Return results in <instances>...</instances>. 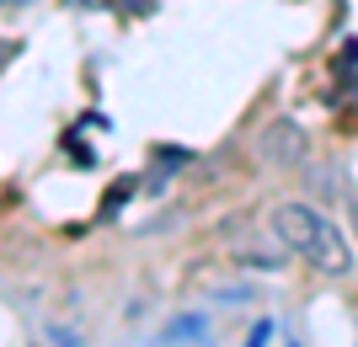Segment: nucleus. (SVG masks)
<instances>
[{
  "label": "nucleus",
  "mask_w": 358,
  "mask_h": 347,
  "mask_svg": "<svg viewBox=\"0 0 358 347\" xmlns=\"http://www.w3.org/2000/svg\"><path fill=\"white\" fill-rule=\"evenodd\" d=\"M70 6H102V0H70Z\"/></svg>",
  "instance_id": "obj_7"
},
{
  "label": "nucleus",
  "mask_w": 358,
  "mask_h": 347,
  "mask_svg": "<svg viewBox=\"0 0 358 347\" xmlns=\"http://www.w3.org/2000/svg\"><path fill=\"white\" fill-rule=\"evenodd\" d=\"M134 187H139L134 177L113 182V187H107V193H102V219H118V209H123V203H129V198H134Z\"/></svg>",
  "instance_id": "obj_4"
},
{
  "label": "nucleus",
  "mask_w": 358,
  "mask_h": 347,
  "mask_svg": "<svg viewBox=\"0 0 358 347\" xmlns=\"http://www.w3.org/2000/svg\"><path fill=\"white\" fill-rule=\"evenodd\" d=\"M155 347H214L209 316H171L155 337Z\"/></svg>",
  "instance_id": "obj_2"
},
{
  "label": "nucleus",
  "mask_w": 358,
  "mask_h": 347,
  "mask_svg": "<svg viewBox=\"0 0 358 347\" xmlns=\"http://www.w3.org/2000/svg\"><path fill=\"white\" fill-rule=\"evenodd\" d=\"M0 6H27V0H0Z\"/></svg>",
  "instance_id": "obj_8"
},
{
  "label": "nucleus",
  "mask_w": 358,
  "mask_h": 347,
  "mask_svg": "<svg viewBox=\"0 0 358 347\" xmlns=\"http://www.w3.org/2000/svg\"><path fill=\"white\" fill-rule=\"evenodd\" d=\"M118 11H129V16H150V11H155V0H118Z\"/></svg>",
  "instance_id": "obj_5"
},
{
  "label": "nucleus",
  "mask_w": 358,
  "mask_h": 347,
  "mask_svg": "<svg viewBox=\"0 0 358 347\" xmlns=\"http://www.w3.org/2000/svg\"><path fill=\"white\" fill-rule=\"evenodd\" d=\"M262 150H268L278 166H294V161H305V134H299L294 123H273L268 139H262Z\"/></svg>",
  "instance_id": "obj_3"
},
{
  "label": "nucleus",
  "mask_w": 358,
  "mask_h": 347,
  "mask_svg": "<svg viewBox=\"0 0 358 347\" xmlns=\"http://www.w3.org/2000/svg\"><path fill=\"white\" fill-rule=\"evenodd\" d=\"M268 332H273V326H268V320H262V326H257V332L246 337V347H262V342H268Z\"/></svg>",
  "instance_id": "obj_6"
},
{
  "label": "nucleus",
  "mask_w": 358,
  "mask_h": 347,
  "mask_svg": "<svg viewBox=\"0 0 358 347\" xmlns=\"http://www.w3.org/2000/svg\"><path fill=\"white\" fill-rule=\"evenodd\" d=\"M273 235H278L294 257H305L321 272H353V246H348V235L331 225L321 209H310V203H278V209H273Z\"/></svg>",
  "instance_id": "obj_1"
}]
</instances>
